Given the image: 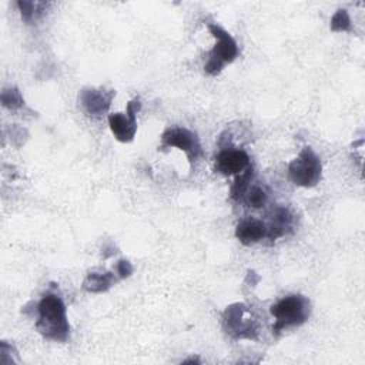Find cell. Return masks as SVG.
Wrapping results in <instances>:
<instances>
[{"label":"cell","mask_w":365,"mask_h":365,"mask_svg":"<svg viewBox=\"0 0 365 365\" xmlns=\"http://www.w3.org/2000/svg\"><path fill=\"white\" fill-rule=\"evenodd\" d=\"M141 110V101L134 97L128 101L125 113H113L108 115V125L113 135L121 143H130L137 133V114Z\"/></svg>","instance_id":"cell-7"},{"label":"cell","mask_w":365,"mask_h":365,"mask_svg":"<svg viewBox=\"0 0 365 365\" xmlns=\"http://www.w3.org/2000/svg\"><path fill=\"white\" fill-rule=\"evenodd\" d=\"M252 175H254V168H252V165H251L247 171H244L242 174H240V175L235 177V180H234V182H232V185H231V190H230V197H231V200H234V201H241V200L244 198V194H245V191L248 190L250 182H251V180H252Z\"/></svg>","instance_id":"cell-14"},{"label":"cell","mask_w":365,"mask_h":365,"mask_svg":"<svg viewBox=\"0 0 365 365\" xmlns=\"http://www.w3.org/2000/svg\"><path fill=\"white\" fill-rule=\"evenodd\" d=\"M173 147L184 151V154L187 155L188 163L191 165H194L202 155V147H201L200 137L197 135V133H194L192 130H190L187 127L175 125V127H168L164 130V133L161 134L160 148L165 150V148H173Z\"/></svg>","instance_id":"cell-6"},{"label":"cell","mask_w":365,"mask_h":365,"mask_svg":"<svg viewBox=\"0 0 365 365\" xmlns=\"http://www.w3.org/2000/svg\"><path fill=\"white\" fill-rule=\"evenodd\" d=\"M190 362H200V361H198V359H195V358H191V359L184 361V364H190Z\"/></svg>","instance_id":"cell-19"},{"label":"cell","mask_w":365,"mask_h":365,"mask_svg":"<svg viewBox=\"0 0 365 365\" xmlns=\"http://www.w3.org/2000/svg\"><path fill=\"white\" fill-rule=\"evenodd\" d=\"M114 96V90L87 87L78 93V103L88 115L101 117L108 111Z\"/></svg>","instance_id":"cell-9"},{"label":"cell","mask_w":365,"mask_h":365,"mask_svg":"<svg viewBox=\"0 0 365 365\" xmlns=\"http://www.w3.org/2000/svg\"><path fill=\"white\" fill-rule=\"evenodd\" d=\"M235 237L242 245H254L267 238V224L254 217L242 218L235 227Z\"/></svg>","instance_id":"cell-10"},{"label":"cell","mask_w":365,"mask_h":365,"mask_svg":"<svg viewBox=\"0 0 365 365\" xmlns=\"http://www.w3.org/2000/svg\"><path fill=\"white\" fill-rule=\"evenodd\" d=\"M222 328L232 339H252L258 338L259 325L251 309L241 302L231 304L222 312Z\"/></svg>","instance_id":"cell-4"},{"label":"cell","mask_w":365,"mask_h":365,"mask_svg":"<svg viewBox=\"0 0 365 365\" xmlns=\"http://www.w3.org/2000/svg\"><path fill=\"white\" fill-rule=\"evenodd\" d=\"M244 200H245V204L254 210H259V208H264L268 202V192L264 187L258 185V184H254V185H250L248 190L245 191L244 194Z\"/></svg>","instance_id":"cell-15"},{"label":"cell","mask_w":365,"mask_h":365,"mask_svg":"<svg viewBox=\"0 0 365 365\" xmlns=\"http://www.w3.org/2000/svg\"><path fill=\"white\" fill-rule=\"evenodd\" d=\"M133 271H134V268L128 259H118L114 265V272L117 274V277L120 279L128 278L133 274Z\"/></svg>","instance_id":"cell-18"},{"label":"cell","mask_w":365,"mask_h":365,"mask_svg":"<svg viewBox=\"0 0 365 365\" xmlns=\"http://www.w3.org/2000/svg\"><path fill=\"white\" fill-rule=\"evenodd\" d=\"M36 329L38 334L54 342H67L70 324L67 308L60 294L47 291L36 305Z\"/></svg>","instance_id":"cell-1"},{"label":"cell","mask_w":365,"mask_h":365,"mask_svg":"<svg viewBox=\"0 0 365 365\" xmlns=\"http://www.w3.org/2000/svg\"><path fill=\"white\" fill-rule=\"evenodd\" d=\"M120 278L114 271H90L84 281L83 289L91 294H100L108 291Z\"/></svg>","instance_id":"cell-12"},{"label":"cell","mask_w":365,"mask_h":365,"mask_svg":"<svg viewBox=\"0 0 365 365\" xmlns=\"http://www.w3.org/2000/svg\"><path fill=\"white\" fill-rule=\"evenodd\" d=\"M332 31H351L352 30V21L345 9H338L334 16L331 17L329 24Z\"/></svg>","instance_id":"cell-17"},{"label":"cell","mask_w":365,"mask_h":365,"mask_svg":"<svg viewBox=\"0 0 365 365\" xmlns=\"http://www.w3.org/2000/svg\"><path fill=\"white\" fill-rule=\"evenodd\" d=\"M251 167V158L242 148L227 147L214 157V170L222 175H240Z\"/></svg>","instance_id":"cell-8"},{"label":"cell","mask_w":365,"mask_h":365,"mask_svg":"<svg viewBox=\"0 0 365 365\" xmlns=\"http://www.w3.org/2000/svg\"><path fill=\"white\" fill-rule=\"evenodd\" d=\"M288 177L297 187H315L322 177V163L319 155L311 147H304L288 164Z\"/></svg>","instance_id":"cell-5"},{"label":"cell","mask_w":365,"mask_h":365,"mask_svg":"<svg viewBox=\"0 0 365 365\" xmlns=\"http://www.w3.org/2000/svg\"><path fill=\"white\" fill-rule=\"evenodd\" d=\"M17 7L20 10L21 19L30 24L36 20H38L40 17H43V14L46 13L47 9V3L44 1H30V0H19L17 1Z\"/></svg>","instance_id":"cell-13"},{"label":"cell","mask_w":365,"mask_h":365,"mask_svg":"<svg viewBox=\"0 0 365 365\" xmlns=\"http://www.w3.org/2000/svg\"><path fill=\"white\" fill-rule=\"evenodd\" d=\"M1 104L9 110H17L24 106V98L17 87H10L1 91Z\"/></svg>","instance_id":"cell-16"},{"label":"cell","mask_w":365,"mask_h":365,"mask_svg":"<svg viewBox=\"0 0 365 365\" xmlns=\"http://www.w3.org/2000/svg\"><path fill=\"white\" fill-rule=\"evenodd\" d=\"M207 27L215 38V44L207 54L204 71L210 76H217L227 64H231L238 57L240 50L235 38L218 23L210 21L207 23Z\"/></svg>","instance_id":"cell-3"},{"label":"cell","mask_w":365,"mask_h":365,"mask_svg":"<svg viewBox=\"0 0 365 365\" xmlns=\"http://www.w3.org/2000/svg\"><path fill=\"white\" fill-rule=\"evenodd\" d=\"M269 312L274 318L272 334L279 335L281 332L301 327L308 321L311 315V302L301 294H288L272 304Z\"/></svg>","instance_id":"cell-2"},{"label":"cell","mask_w":365,"mask_h":365,"mask_svg":"<svg viewBox=\"0 0 365 365\" xmlns=\"http://www.w3.org/2000/svg\"><path fill=\"white\" fill-rule=\"evenodd\" d=\"M267 224V240L274 242L294 227V215L287 207H277Z\"/></svg>","instance_id":"cell-11"}]
</instances>
